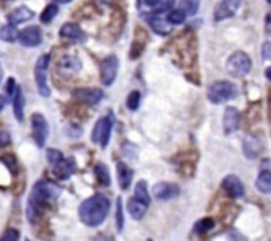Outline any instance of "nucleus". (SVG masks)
Masks as SVG:
<instances>
[{
    "label": "nucleus",
    "mask_w": 271,
    "mask_h": 241,
    "mask_svg": "<svg viewBox=\"0 0 271 241\" xmlns=\"http://www.w3.org/2000/svg\"><path fill=\"white\" fill-rule=\"evenodd\" d=\"M61 187L56 183L46 180H40L32 187L30 195L28 198V204H26V218L30 222H36L40 218L41 212L45 210L48 206L58 199L61 195Z\"/></svg>",
    "instance_id": "1"
},
{
    "label": "nucleus",
    "mask_w": 271,
    "mask_h": 241,
    "mask_svg": "<svg viewBox=\"0 0 271 241\" xmlns=\"http://www.w3.org/2000/svg\"><path fill=\"white\" fill-rule=\"evenodd\" d=\"M110 207L111 204L107 196L103 194H95L81 203L78 208V216L85 226L94 228L105 222L109 215Z\"/></svg>",
    "instance_id": "2"
},
{
    "label": "nucleus",
    "mask_w": 271,
    "mask_h": 241,
    "mask_svg": "<svg viewBox=\"0 0 271 241\" xmlns=\"http://www.w3.org/2000/svg\"><path fill=\"white\" fill-rule=\"evenodd\" d=\"M236 96H237V86L230 81H216L208 89V100L216 105L233 100Z\"/></svg>",
    "instance_id": "3"
},
{
    "label": "nucleus",
    "mask_w": 271,
    "mask_h": 241,
    "mask_svg": "<svg viewBox=\"0 0 271 241\" xmlns=\"http://www.w3.org/2000/svg\"><path fill=\"white\" fill-rule=\"evenodd\" d=\"M250 69H252V60L248 56V53L241 52V50L233 53L226 61L228 73L233 77H237V78H241V77L248 74Z\"/></svg>",
    "instance_id": "4"
},
{
    "label": "nucleus",
    "mask_w": 271,
    "mask_h": 241,
    "mask_svg": "<svg viewBox=\"0 0 271 241\" xmlns=\"http://www.w3.org/2000/svg\"><path fill=\"white\" fill-rule=\"evenodd\" d=\"M49 61L50 58L48 54H42L34 66V80H36V85H37L38 94L45 98L50 96V89L48 86V82H46V72H48Z\"/></svg>",
    "instance_id": "5"
},
{
    "label": "nucleus",
    "mask_w": 271,
    "mask_h": 241,
    "mask_svg": "<svg viewBox=\"0 0 271 241\" xmlns=\"http://www.w3.org/2000/svg\"><path fill=\"white\" fill-rule=\"evenodd\" d=\"M111 128H113V120L110 117H102L97 120L93 132H91V140L94 144H98L101 148H106L109 144L110 136H111Z\"/></svg>",
    "instance_id": "6"
},
{
    "label": "nucleus",
    "mask_w": 271,
    "mask_h": 241,
    "mask_svg": "<svg viewBox=\"0 0 271 241\" xmlns=\"http://www.w3.org/2000/svg\"><path fill=\"white\" fill-rule=\"evenodd\" d=\"M30 124H32V132H33V140L38 147H44L49 134V126L46 122L45 117L41 114L34 113L30 118Z\"/></svg>",
    "instance_id": "7"
},
{
    "label": "nucleus",
    "mask_w": 271,
    "mask_h": 241,
    "mask_svg": "<svg viewBox=\"0 0 271 241\" xmlns=\"http://www.w3.org/2000/svg\"><path fill=\"white\" fill-rule=\"evenodd\" d=\"M118 66H119V61L115 56L106 57L105 60L102 61L101 64V80L102 84L105 86H110L113 85L115 81L118 73Z\"/></svg>",
    "instance_id": "8"
},
{
    "label": "nucleus",
    "mask_w": 271,
    "mask_h": 241,
    "mask_svg": "<svg viewBox=\"0 0 271 241\" xmlns=\"http://www.w3.org/2000/svg\"><path fill=\"white\" fill-rule=\"evenodd\" d=\"M73 98L83 104L95 105L103 98V92L98 88H78L73 92Z\"/></svg>",
    "instance_id": "9"
},
{
    "label": "nucleus",
    "mask_w": 271,
    "mask_h": 241,
    "mask_svg": "<svg viewBox=\"0 0 271 241\" xmlns=\"http://www.w3.org/2000/svg\"><path fill=\"white\" fill-rule=\"evenodd\" d=\"M19 42L21 46H28V48H34L38 46L42 42V32L37 26H26L25 30L20 32Z\"/></svg>",
    "instance_id": "10"
},
{
    "label": "nucleus",
    "mask_w": 271,
    "mask_h": 241,
    "mask_svg": "<svg viewBox=\"0 0 271 241\" xmlns=\"http://www.w3.org/2000/svg\"><path fill=\"white\" fill-rule=\"evenodd\" d=\"M240 6H241V0H221L215 10V20L221 22V20L229 19L236 15Z\"/></svg>",
    "instance_id": "11"
},
{
    "label": "nucleus",
    "mask_w": 271,
    "mask_h": 241,
    "mask_svg": "<svg viewBox=\"0 0 271 241\" xmlns=\"http://www.w3.org/2000/svg\"><path fill=\"white\" fill-rule=\"evenodd\" d=\"M152 194L158 200H171L175 199L180 194L179 186L175 183H167V182H160L158 184L154 186Z\"/></svg>",
    "instance_id": "12"
},
{
    "label": "nucleus",
    "mask_w": 271,
    "mask_h": 241,
    "mask_svg": "<svg viewBox=\"0 0 271 241\" xmlns=\"http://www.w3.org/2000/svg\"><path fill=\"white\" fill-rule=\"evenodd\" d=\"M222 188L225 192L234 199H240L245 195V187L242 184L241 179L236 175H228L222 180Z\"/></svg>",
    "instance_id": "13"
},
{
    "label": "nucleus",
    "mask_w": 271,
    "mask_h": 241,
    "mask_svg": "<svg viewBox=\"0 0 271 241\" xmlns=\"http://www.w3.org/2000/svg\"><path fill=\"white\" fill-rule=\"evenodd\" d=\"M81 60H79L77 56H72V54H66L58 61V64H57V68H58V72L64 76H70L75 74V73H78L81 70Z\"/></svg>",
    "instance_id": "14"
},
{
    "label": "nucleus",
    "mask_w": 271,
    "mask_h": 241,
    "mask_svg": "<svg viewBox=\"0 0 271 241\" xmlns=\"http://www.w3.org/2000/svg\"><path fill=\"white\" fill-rule=\"evenodd\" d=\"M241 124V113L238 112L237 108L229 106L226 108L224 113V130L225 134H232L237 132Z\"/></svg>",
    "instance_id": "15"
},
{
    "label": "nucleus",
    "mask_w": 271,
    "mask_h": 241,
    "mask_svg": "<svg viewBox=\"0 0 271 241\" xmlns=\"http://www.w3.org/2000/svg\"><path fill=\"white\" fill-rule=\"evenodd\" d=\"M262 140L254 134H248L244 140L242 144V148H244V154L248 156L249 159H256L262 151Z\"/></svg>",
    "instance_id": "16"
},
{
    "label": "nucleus",
    "mask_w": 271,
    "mask_h": 241,
    "mask_svg": "<svg viewBox=\"0 0 271 241\" xmlns=\"http://www.w3.org/2000/svg\"><path fill=\"white\" fill-rule=\"evenodd\" d=\"M54 174L57 178H60L61 180H66L72 176L75 171V160L73 158L62 159L61 162L54 164Z\"/></svg>",
    "instance_id": "17"
},
{
    "label": "nucleus",
    "mask_w": 271,
    "mask_h": 241,
    "mask_svg": "<svg viewBox=\"0 0 271 241\" xmlns=\"http://www.w3.org/2000/svg\"><path fill=\"white\" fill-rule=\"evenodd\" d=\"M33 16L34 14L32 10H29V8L25 7V6H21V7L13 10V11L8 15V22H9V24H12V26H17V24L25 23V22L32 19Z\"/></svg>",
    "instance_id": "18"
},
{
    "label": "nucleus",
    "mask_w": 271,
    "mask_h": 241,
    "mask_svg": "<svg viewBox=\"0 0 271 241\" xmlns=\"http://www.w3.org/2000/svg\"><path fill=\"white\" fill-rule=\"evenodd\" d=\"M147 208L148 204L143 203L142 200L136 199L135 196L131 198V199H128L127 202V211L134 220H142L144 215H146V212H147Z\"/></svg>",
    "instance_id": "19"
},
{
    "label": "nucleus",
    "mask_w": 271,
    "mask_h": 241,
    "mask_svg": "<svg viewBox=\"0 0 271 241\" xmlns=\"http://www.w3.org/2000/svg\"><path fill=\"white\" fill-rule=\"evenodd\" d=\"M60 34L62 38H70L73 42H83L85 40V34H83L82 30L77 24L73 23H66L61 26Z\"/></svg>",
    "instance_id": "20"
},
{
    "label": "nucleus",
    "mask_w": 271,
    "mask_h": 241,
    "mask_svg": "<svg viewBox=\"0 0 271 241\" xmlns=\"http://www.w3.org/2000/svg\"><path fill=\"white\" fill-rule=\"evenodd\" d=\"M117 175H118V182H119V186H121L122 190H127L130 187L132 182V176H134V172L132 170L124 164L122 162H118L117 164Z\"/></svg>",
    "instance_id": "21"
},
{
    "label": "nucleus",
    "mask_w": 271,
    "mask_h": 241,
    "mask_svg": "<svg viewBox=\"0 0 271 241\" xmlns=\"http://www.w3.org/2000/svg\"><path fill=\"white\" fill-rule=\"evenodd\" d=\"M257 190L262 194H271V170H262L256 180Z\"/></svg>",
    "instance_id": "22"
},
{
    "label": "nucleus",
    "mask_w": 271,
    "mask_h": 241,
    "mask_svg": "<svg viewBox=\"0 0 271 241\" xmlns=\"http://www.w3.org/2000/svg\"><path fill=\"white\" fill-rule=\"evenodd\" d=\"M150 26L156 34H163V36H166V34H170L171 30H172L170 22L166 19H163V18H160V16L156 15V14H155V16L150 18Z\"/></svg>",
    "instance_id": "23"
},
{
    "label": "nucleus",
    "mask_w": 271,
    "mask_h": 241,
    "mask_svg": "<svg viewBox=\"0 0 271 241\" xmlns=\"http://www.w3.org/2000/svg\"><path fill=\"white\" fill-rule=\"evenodd\" d=\"M24 106H25V100H24L23 90L17 88L15 96H13V114L19 122L24 120Z\"/></svg>",
    "instance_id": "24"
},
{
    "label": "nucleus",
    "mask_w": 271,
    "mask_h": 241,
    "mask_svg": "<svg viewBox=\"0 0 271 241\" xmlns=\"http://www.w3.org/2000/svg\"><path fill=\"white\" fill-rule=\"evenodd\" d=\"M94 175L97 178L99 184L105 186V187H109L110 183H111V176H110V171L107 168V166H105L103 163H98L95 164L94 167Z\"/></svg>",
    "instance_id": "25"
},
{
    "label": "nucleus",
    "mask_w": 271,
    "mask_h": 241,
    "mask_svg": "<svg viewBox=\"0 0 271 241\" xmlns=\"http://www.w3.org/2000/svg\"><path fill=\"white\" fill-rule=\"evenodd\" d=\"M20 36V32L16 30L15 26L12 24H8V26H4L1 30H0V40L7 42H16Z\"/></svg>",
    "instance_id": "26"
},
{
    "label": "nucleus",
    "mask_w": 271,
    "mask_h": 241,
    "mask_svg": "<svg viewBox=\"0 0 271 241\" xmlns=\"http://www.w3.org/2000/svg\"><path fill=\"white\" fill-rule=\"evenodd\" d=\"M134 196H135L136 199L142 200L143 203H146V204H148V206H150L151 198H150V194H148L147 183H146V182L139 180L138 183H136L135 191H134Z\"/></svg>",
    "instance_id": "27"
},
{
    "label": "nucleus",
    "mask_w": 271,
    "mask_h": 241,
    "mask_svg": "<svg viewBox=\"0 0 271 241\" xmlns=\"http://www.w3.org/2000/svg\"><path fill=\"white\" fill-rule=\"evenodd\" d=\"M213 228H215V220L212 218H204L195 224L193 230H195V234H208L209 230H213Z\"/></svg>",
    "instance_id": "28"
},
{
    "label": "nucleus",
    "mask_w": 271,
    "mask_h": 241,
    "mask_svg": "<svg viewBox=\"0 0 271 241\" xmlns=\"http://www.w3.org/2000/svg\"><path fill=\"white\" fill-rule=\"evenodd\" d=\"M200 7V0H180V10L187 16L196 15Z\"/></svg>",
    "instance_id": "29"
},
{
    "label": "nucleus",
    "mask_w": 271,
    "mask_h": 241,
    "mask_svg": "<svg viewBox=\"0 0 271 241\" xmlns=\"http://www.w3.org/2000/svg\"><path fill=\"white\" fill-rule=\"evenodd\" d=\"M57 14H58V7H57L56 4H49V6H46L45 10L42 11L41 16H40V20H41V23L48 24L56 18Z\"/></svg>",
    "instance_id": "30"
},
{
    "label": "nucleus",
    "mask_w": 271,
    "mask_h": 241,
    "mask_svg": "<svg viewBox=\"0 0 271 241\" xmlns=\"http://www.w3.org/2000/svg\"><path fill=\"white\" fill-rule=\"evenodd\" d=\"M115 226H117L118 232H122L124 226V215H123V204H122V198L117 199V210H115Z\"/></svg>",
    "instance_id": "31"
},
{
    "label": "nucleus",
    "mask_w": 271,
    "mask_h": 241,
    "mask_svg": "<svg viewBox=\"0 0 271 241\" xmlns=\"http://www.w3.org/2000/svg\"><path fill=\"white\" fill-rule=\"evenodd\" d=\"M185 19H187V15H185L184 11H181L180 8H179V10H173V11H171L170 14H168V16H167V20H168L172 26L183 24L185 22Z\"/></svg>",
    "instance_id": "32"
},
{
    "label": "nucleus",
    "mask_w": 271,
    "mask_h": 241,
    "mask_svg": "<svg viewBox=\"0 0 271 241\" xmlns=\"http://www.w3.org/2000/svg\"><path fill=\"white\" fill-rule=\"evenodd\" d=\"M140 104V93L138 90L131 92L127 97V101H126V105L131 112H135L138 108H139Z\"/></svg>",
    "instance_id": "33"
},
{
    "label": "nucleus",
    "mask_w": 271,
    "mask_h": 241,
    "mask_svg": "<svg viewBox=\"0 0 271 241\" xmlns=\"http://www.w3.org/2000/svg\"><path fill=\"white\" fill-rule=\"evenodd\" d=\"M175 6V0H159V3L155 6V14L160 15L164 12H168Z\"/></svg>",
    "instance_id": "34"
},
{
    "label": "nucleus",
    "mask_w": 271,
    "mask_h": 241,
    "mask_svg": "<svg viewBox=\"0 0 271 241\" xmlns=\"http://www.w3.org/2000/svg\"><path fill=\"white\" fill-rule=\"evenodd\" d=\"M46 158H48V162L54 166V164H57V163L64 159V155H62L61 151L56 150V148H49V150L46 151Z\"/></svg>",
    "instance_id": "35"
},
{
    "label": "nucleus",
    "mask_w": 271,
    "mask_h": 241,
    "mask_svg": "<svg viewBox=\"0 0 271 241\" xmlns=\"http://www.w3.org/2000/svg\"><path fill=\"white\" fill-rule=\"evenodd\" d=\"M19 240V232L15 228H8L3 232L0 241H17Z\"/></svg>",
    "instance_id": "36"
},
{
    "label": "nucleus",
    "mask_w": 271,
    "mask_h": 241,
    "mask_svg": "<svg viewBox=\"0 0 271 241\" xmlns=\"http://www.w3.org/2000/svg\"><path fill=\"white\" fill-rule=\"evenodd\" d=\"M3 162L12 174H17V162H16V158L13 155H5L3 158Z\"/></svg>",
    "instance_id": "37"
},
{
    "label": "nucleus",
    "mask_w": 271,
    "mask_h": 241,
    "mask_svg": "<svg viewBox=\"0 0 271 241\" xmlns=\"http://www.w3.org/2000/svg\"><path fill=\"white\" fill-rule=\"evenodd\" d=\"M262 58L264 61H269L271 60V42H266L262 46Z\"/></svg>",
    "instance_id": "38"
},
{
    "label": "nucleus",
    "mask_w": 271,
    "mask_h": 241,
    "mask_svg": "<svg viewBox=\"0 0 271 241\" xmlns=\"http://www.w3.org/2000/svg\"><path fill=\"white\" fill-rule=\"evenodd\" d=\"M11 144V136L7 132H0V147H5Z\"/></svg>",
    "instance_id": "39"
},
{
    "label": "nucleus",
    "mask_w": 271,
    "mask_h": 241,
    "mask_svg": "<svg viewBox=\"0 0 271 241\" xmlns=\"http://www.w3.org/2000/svg\"><path fill=\"white\" fill-rule=\"evenodd\" d=\"M16 82H15V80L13 78H9L8 80V82H7V94L8 96H11V97H13L16 93Z\"/></svg>",
    "instance_id": "40"
},
{
    "label": "nucleus",
    "mask_w": 271,
    "mask_h": 241,
    "mask_svg": "<svg viewBox=\"0 0 271 241\" xmlns=\"http://www.w3.org/2000/svg\"><path fill=\"white\" fill-rule=\"evenodd\" d=\"M266 32L271 34V15H268L266 18Z\"/></svg>",
    "instance_id": "41"
},
{
    "label": "nucleus",
    "mask_w": 271,
    "mask_h": 241,
    "mask_svg": "<svg viewBox=\"0 0 271 241\" xmlns=\"http://www.w3.org/2000/svg\"><path fill=\"white\" fill-rule=\"evenodd\" d=\"M143 3L146 6H150V7H155L159 3V0H143Z\"/></svg>",
    "instance_id": "42"
},
{
    "label": "nucleus",
    "mask_w": 271,
    "mask_h": 241,
    "mask_svg": "<svg viewBox=\"0 0 271 241\" xmlns=\"http://www.w3.org/2000/svg\"><path fill=\"white\" fill-rule=\"evenodd\" d=\"M4 105H5V100H4L3 96H0V112L3 110Z\"/></svg>",
    "instance_id": "43"
},
{
    "label": "nucleus",
    "mask_w": 271,
    "mask_h": 241,
    "mask_svg": "<svg viewBox=\"0 0 271 241\" xmlns=\"http://www.w3.org/2000/svg\"><path fill=\"white\" fill-rule=\"evenodd\" d=\"M265 74H266V77H268L269 81H271V66H270V68L266 69V72H265Z\"/></svg>",
    "instance_id": "44"
},
{
    "label": "nucleus",
    "mask_w": 271,
    "mask_h": 241,
    "mask_svg": "<svg viewBox=\"0 0 271 241\" xmlns=\"http://www.w3.org/2000/svg\"><path fill=\"white\" fill-rule=\"evenodd\" d=\"M54 2L60 4H68V3H70V2H73V0H54Z\"/></svg>",
    "instance_id": "45"
},
{
    "label": "nucleus",
    "mask_w": 271,
    "mask_h": 241,
    "mask_svg": "<svg viewBox=\"0 0 271 241\" xmlns=\"http://www.w3.org/2000/svg\"><path fill=\"white\" fill-rule=\"evenodd\" d=\"M95 241H111L110 240V238H103V236H102V238H97V240Z\"/></svg>",
    "instance_id": "46"
},
{
    "label": "nucleus",
    "mask_w": 271,
    "mask_h": 241,
    "mask_svg": "<svg viewBox=\"0 0 271 241\" xmlns=\"http://www.w3.org/2000/svg\"><path fill=\"white\" fill-rule=\"evenodd\" d=\"M101 4H110L111 3V0H98Z\"/></svg>",
    "instance_id": "47"
},
{
    "label": "nucleus",
    "mask_w": 271,
    "mask_h": 241,
    "mask_svg": "<svg viewBox=\"0 0 271 241\" xmlns=\"http://www.w3.org/2000/svg\"><path fill=\"white\" fill-rule=\"evenodd\" d=\"M3 80V68H1V64H0V82Z\"/></svg>",
    "instance_id": "48"
},
{
    "label": "nucleus",
    "mask_w": 271,
    "mask_h": 241,
    "mask_svg": "<svg viewBox=\"0 0 271 241\" xmlns=\"http://www.w3.org/2000/svg\"><path fill=\"white\" fill-rule=\"evenodd\" d=\"M266 2H268V3H270V4H271V0H266Z\"/></svg>",
    "instance_id": "49"
},
{
    "label": "nucleus",
    "mask_w": 271,
    "mask_h": 241,
    "mask_svg": "<svg viewBox=\"0 0 271 241\" xmlns=\"http://www.w3.org/2000/svg\"><path fill=\"white\" fill-rule=\"evenodd\" d=\"M147 241H154V240H152V238H148V240Z\"/></svg>",
    "instance_id": "50"
}]
</instances>
